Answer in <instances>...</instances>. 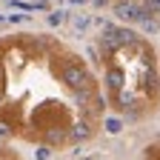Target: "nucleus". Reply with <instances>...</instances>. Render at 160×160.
Returning <instances> with one entry per match:
<instances>
[{"instance_id":"1","label":"nucleus","mask_w":160,"mask_h":160,"mask_svg":"<svg viewBox=\"0 0 160 160\" xmlns=\"http://www.w3.org/2000/svg\"><path fill=\"white\" fill-rule=\"evenodd\" d=\"M106 103L126 120H143L160 103V63L154 46L123 26H106L100 34Z\"/></svg>"}]
</instances>
